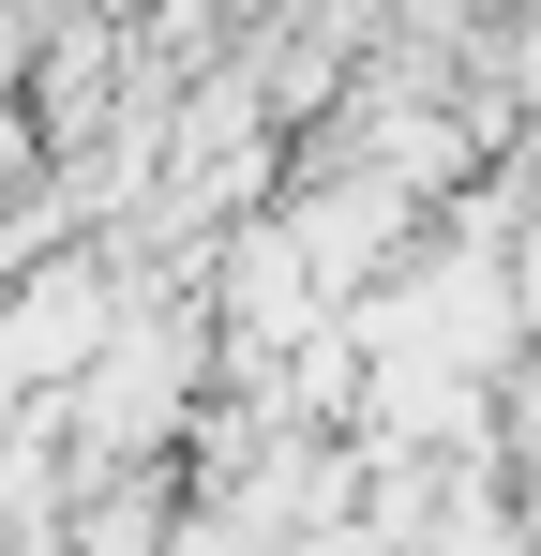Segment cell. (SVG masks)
Masks as SVG:
<instances>
[{
  "mask_svg": "<svg viewBox=\"0 0 541 556\" xmlns=\"http://www.w3.org/2000/svg\"><path fill=\"white\" fill-rule=\"evenodd\" d=\"M121 316H136V301H121V271H105V256H61V271H30L15 301H0V406H30V391L61 406V391L105 362V331H121Z\"/></svg>",
  "mask_w": 541,
  "mask_h": 556,
  "instance_id": "cell-1",
  "label": "cell"
}]
</instances>
